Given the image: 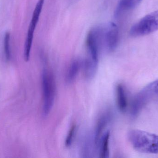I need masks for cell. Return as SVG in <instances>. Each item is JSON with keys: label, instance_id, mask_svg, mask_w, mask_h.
<instances>
[{"label": "cell", "instance_id": "7", "mask_svg": "<svg viewBox=\"0 0 158 158\" xmlns=\"http://www.w3.org/2000/svg\"><path fill=\"white\" fill-rule=\"evenodd\" d=\"M118 29L117 25L111 22L104 30L103 42L107 49L109 51H113L117 48L118 42Z\"/></svg>", "mask_w": 158, "mask_h": 158}, {"label": "cell", "instance_id": "1", "mask_svg": "<svg viewBox=\"0 0 158 158\" xmlns=\"http://www.w3.org/2000/svg\"><path fill=\"white\" fill-rule=\"evenodd\" d=\"M128 137L136 151L144 154H158V135L134 130L129 132Z\"/></svg>", "mask_w": 158, "mask_h": 158}, {"label": "cell", "instance_id": "8", "mask_svg": "<svg viewBox=\"0 0 158 158\" xmlns=\"http://www.w3.org/2000/svg\"><path fill=\"white\" fill-rule=\"evenodd\" d=\"M142 0H120L115 11L116 17H119L126 12L137 7Z\"/></svg>", "mask_w": 158, "mask_h": 158}, {"label": "cell", "instance_id": "2", "mask_svg": "<svg viewBox=\"0 0 158 158\" xmlns=\"http://www.w3.org/2000/svg\"><path fill=\"white\" fill-rule=\"evenodd\" d=\"M43 106V112L47 116L51 112L54 103L56 93V84L54 77L52 72L44 70L42 75Z\"/></svg>", "mask_w": 158, "mask_h": 158}, {"label": "cell", "instance_id": "13", "mask_svg": "<svg viewBox=\"0 0 158 158\" xmlns=\"http://www.w3.org/2000/svg\"><path fill=\"white\" fill-rule=\"evenodd\" d=\"M10 33L6 32L5 33L4 38V47L5 55L6 60H9L10 59Z\"/></svg>", "mask_w": 158, "mask_h": 158}, {"label": "cell", "instance_id": "10", "mask_svg": "<svg viewBox=\"0 0 158 158\" xmlns=\"http://www.w3.org/2000/svg\"><path fill=\"white\" fill-rule=\"evenodd\" d=\"M117 102L119 109L122 112L126 111L127 108V99L126 92L123 85L118 84L116 87Z\"/></svg>", "mask_w": 158, "mask_h": 158}, {"label": "cell", "instance_id": "12", "mask_svg": "<svg viewBox=\"0 0 158 158\" xmlns=\"http://www.w3.org/2000/svg\"><path fill=\"white\" fill-rule=\"evenodd\" d=\"M110 133L106 132L102 135L100 139L99 157L101 158H107L109 156V141Z\"/></svg>", "mask_w": 158, "mask_h": 158}, {"label": "cell", "instance_id": "14", "mask_svg": "<svg viewBox=\"0 0 158 158\" xmlns=\"http://www.w3.org/2000/svg\"><path fill=\"white\" fill-rule=\"evenodd\" d=\"M77 126L76 125H73L72 127L70 128L69 133L68 134L66 138L65 142V144L67 147H69L72 144L73 140L75 138V135L77 132Z\"/></svg>", "mask_w": 158, "mask_h": 158}, {"label": "cell", "instance_id": "9", "mask_svg": "<svg viewBox=\"0 0 158 158\" xmlns=\"http://www.w3.org/2000/svg\"><path fill=\"white\" fill-rule=\"evenodd\" d=\"M110 118H111V116L109 113H106L100 118L98 122L96 128L94 140L95 146L96 147L99 146L101 137L102 136V132L110 121Z\"/></svg>", "mask_w": 158, "mask_h": 158}, {"label": "cell", "instance_id": "5", "mask_svg": "<svg viewBox=\"0 0 158 158\" xmlns=\"http://www.w3.org/2000/svg\"><path fill=\"white\" fill-rule=\"evenodd\" d=\"M103 32L102 28L96 27L90 31L86 38L88 58L96 62H98L99 48L103 42Z\"/></svg>", "mask_w": 158, "mask_h": 158}, {"label": "cell", "instance_id": "3", "mask_svg": "<svg viewBox=\"0 0 158 158\" xmlns=\"http://www.w3.org/2000/svg\"><path fill=\"white\" fill-rule=\"evenodd\" d=\"M158 30V10L148 14L137 21L131 28L130 33L132 37H142Z\"/></svg>", "mask_w": 158, "mask_h": 158}, {"label": "cell", "instance_id": "6", "mask_svg": "<svg viewBox=\"0 0 158 158\" xmlns=\"http://www.w3.org/2000/svg\"><path fill=\"white\" fill-rule=\"evenodd\" d=\"M44 3V0H39L36 4L32 15V18L28 30L27 35L24 47V59L26 61H28L29 60L34 31L39 21Z\"/></svg>", "mask_w": 158, "mask_h": 158}, {"label": "cell", "instance_id": "4", "mask_svg": "<svg viewBox=\"0 0 158 158\" xmlns=\"http://www.w3.org/2000/svg\"><path fill=\"white\" fill-rule=\"evenodd\" d=\"M158 94V80L149 83L135 97L131 106V114L135 116L156 95Z\"/></svg>", "mask_w": 158, "mask_h": 158}, {"label": "cell", "instance_id": "11", "mask_svg": "<svg viewBox=\"0 0 158 158\" xmlns=\"http://www.w3.org/2000/svg\"><path fill=\"white\" fill-rule=\"evenodd\" d=\"M82 66V64L79 60H75L71 63L66 76V80L68 83H71L75 80Z\"/></svg>", "mask_w": 158, "mask_h": 158}]
</instances>
